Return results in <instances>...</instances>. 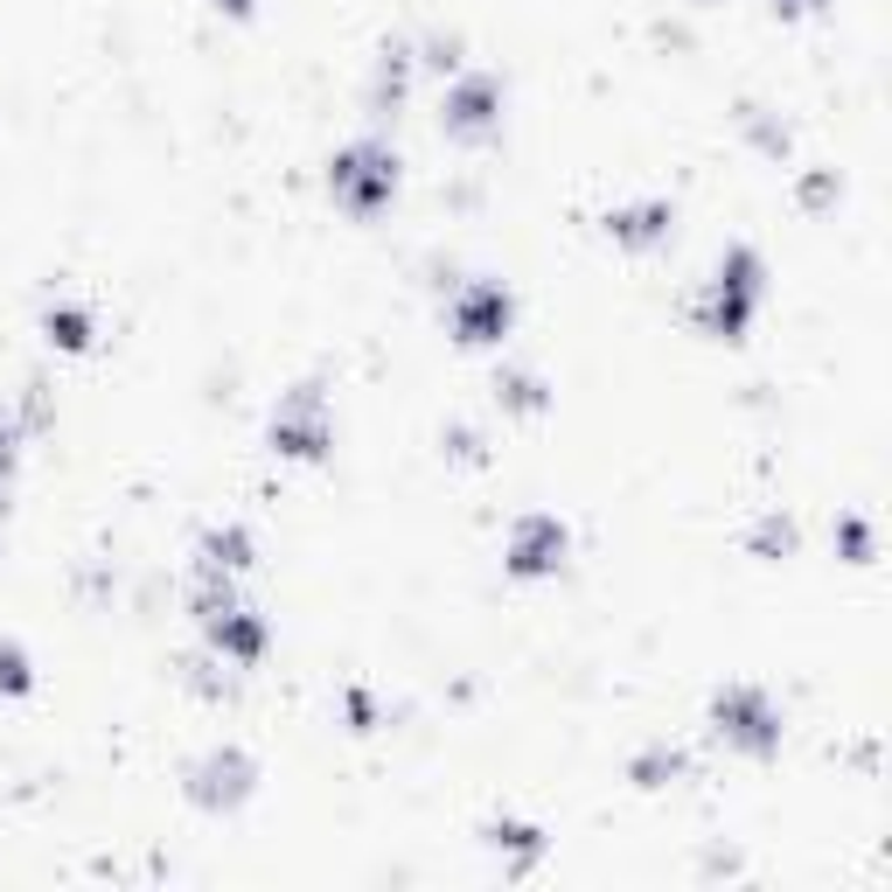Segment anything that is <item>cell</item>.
<instances>
[{
	"mask_svg": "<svg viewBox=\"0 0 892 892\" xmlns=\"http://www.w3.org/2000/svg\"><path fill=\"white\" fill-rule=\"evenodd\" d=\"M718 732L725 740H740V746H774L781 740V725H774V712L760 697H746V691H732V697H718Z\"/></svg>",
	"mask_w": 892,
	"mask_h": 892,
	"instance_id": "obj_3",
	"label": "cell"
},
{
	"mask_svg": "<svg viewBox=\"0 0 892 892\" xmlns=\"http://www.w3.org/2000/svg\"><path fill=\"white\" fill-rule=\"evenodd\" d=\"M503 390H509V405H516V412H531V405H537V384H531V377H509Z\"/></svg>",
	"mask_w": 892,
	"mask_h": 892,
	"instance_id": "obj_14",
	"label": "cell"
},
{
	"mask_svg": "<svg viewBox=\"0 0 892 892\" xmlns=\"http://www.w3.org/2000/svg\"><path fill=\"white\" fill-rule=\"evenodd\" d=\"M390 181H398V161H390L384 147H349L343 161H335V196L349 209H377L390 196Z\"/></svg>",
	"mask_w": 892,
	"mask_h": 892,
	"instance_id": "obj_1",
	"label": "cell"
},
{
	"mask_svg": "<svg viewBox=\"0 0 892 892\" xmlns=\"http://www.w3.org/2000/svg\"><path fill=\"white\" fill-rule=\"evenodd\" d=\"M49 343H63V349H85L91 343V321L77 307H49Z\"/></svg>",
	"mask_w": 892,
	"mask_h": 892,
	"instance_id": "obj_10",
	"label": "cell"
},
{
	"mask_svg": "<svg viewBox=\"0 0 892 892\" xmlns=\"http://www.w3.org/2000/svg\"><path fill=\"white\" fill-rule=\"evenodd\" d=\"M272 439L286 446V454H321L328 433H321V418H314V398H300L294 412H279V418H272Z\"/></svg>",
	"mask_w": 892,
	"mask_h": 892,
	"instance_id": "obj_6",
	"label": "cell"
},
{
	"mask_svg": "<svg viewBox=\"0 0 892 892\" xmlns=\"http://www.w3.org/2000/svg\"><path fill=\"white\" fill-rule=\"evenodd\" d=\"M614 230H621V238H627V245H648V238H655V230H663V209H635V217H621Z\"/></svg>",
	"mask_w": 892,
	"mask_h": 892,
	"instance_id": "obj_11",
	"label": "cell"
},
{
	"mask_svg": "<svg viewBox=\"0 0 892 892\" xmlns=\"http://www.w3.org/2000/svg\"><path fill=\"white\" fill-rule=\"evenodd\" d=\"M503 328H509V300H503V294H482L475 307L460 314V335H467V343H495Z\"/></svg>",
	"mask_w": 892,
	"mask_h": 892,
	"instance_id": "obj_7",
	"label": "cell"
},
{
	"mask_svg": "<svg viewBox=\"0 0 892 892\" xmlns=\"http://www.w3.org/2000/svg\"><path fill=\"white\" fill-rule=\"evenodd\" d=\"M202 572H209V579H224V572H245V537H238V531L209 537V544H202Z\"/></svg>",
	"mask_w": 892,
	"mask_h": 892,
	"instance_id": "obj_9",
	"label": "cell"
},
{
	"mask_svg": "<svg viewBox=\"0 0 892 892\" xmlns=\"http://www.w3.org/2000/svg\"><path fill=\"white\" fill-rule=\"evenodd\" d=\"M217 8H230V14H245V8H251V0H217Z\"/></svg>",
	"mask_w": 892,
	"mask_h": 892,
	"instance_id": "obj_16",
	"label": "cell"
},
{
	"mask_svg": "<svg viewBox=\"0 0 892 892\" xmlns=\"http://www.w3.org/2000/svg\"><path fill=\"white\" fill-rule=\"evenodd\" d=\"M558 551H565V531L551 516H531L516 531V572H551V565H558Z\"/></svg>",
	"mask_w": 892,
	"mask_h": 892,
	"instance_id": "obj_4",
	"label": "cell"
},
{
	"mask_svg": "<svg viewBox=\"0 0 892 892\" xmlns=\"http://www.w3.org/2000/svg\"><path fill=\"white\" fill-rule=\"evenodd\" d=\"M488 844H495V851H509L516 864H537V858H544V836H537L531 823H495V830H488Z\"/></svg>",
	"mask_w": 892,
	"mask_h": 892,
	"instance_id": "obj_8",
	"label": "cell"
},
{
	"mask_svg": "<svg viewBox=\"0 0 892 892\" xmlns=\"http://www.w3.org/2000/svg\"><path fill=\"white\" fill-rule=\"evenodd\" d=\"M663 774H676V753H648L642 767H635V781H642V789H663Z\"/></svg>",
	"mask_w": 892,
	"mask_h": 892,
	"instance_id": "obj_13",
	"label": "cell"
},
{
	"mask_svg": "<svg viewBox=\"0 0 892 892\" xmlns=\"http://www.w3.org/2000/svg\"><path fill=\"white\" fill-rule=\"evenodd\" d=\"M488 105H495V85H488V77H467V85L446 98V126H454V133H482Z\"/></svg>",
	"mask_w": 892,
	"mask_h": 892,
	"instance_id": "obj_5",
	"label": "cell"
},
{
	"mask_svg": "<svg viewBox=\"0 0 892 892\" xmlns=\"http://www.w3.org/2000/svg\"><path fill=\"white\" fill-rule=\"evenodd\" d=\"M8 460H14V446H8V426H0V482H8Z\"/></svg>",
	"mask_w": 892,
	"mask_h": 892,
	"instance_id": "obj_15",
	"label": "cell"
},
{
	"mask_svg": "<svg viewBox=\"0 0 892 892\" xmlns=\"http://www.w3.org/2000/svg\"><path fill=\"white\" fill-rule=\"evenodd\" d=\"M189 795L202 809H238L251 795V760L245 753H209L202 767H196V781H189Z\"/></svg>",
	"mask_w": 892,
	"mask_h": 892,
	"instance_id": "obj_2",
	"label": "cell"
},
{
	"mask_svg": "<svg viewBox=\"0 0 892 892\" xmlns=\"http://www.w3.org/2000/svg\"><path fill=\"white\" fill-rule=\"evenodd\" d=\"M0 691H29V663H21V648L0 642Z\"/></svg>",
	"mask_w": 892,
	"mask_h": 892,
	"instance_id": "obj_12",
	"label": "cell"
}]
</instances>
